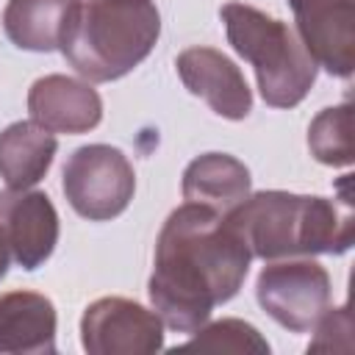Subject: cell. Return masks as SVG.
I'll list each match as a JSON object with an SVG mask.
<instances>
[{
  "mask_svg": "<svg viewBox=\"0 0 355 355\" xmlns=\"http://www.w3.org/2000/svg\"><path fill=\"white\" fill-rule=\"evenodd\" d=\"M250 250L225 214L200 205H178L155 241L147 294L164 327L194 333L216 305L230 302L250 272Z\"/></svg>",
  "mask_w": 355,
  "mask_h": 355,
  "instance_id": "6da1fadb",
  "label": "cell"
},
{
  "mask_svg": "<svg viewBox=\"0 0 355 355\" xmlns=\"http://www.w3.org/2000/svg\"><path fill=\"white\" fill-rule=\"evenodd\" d=\"M252 258H311L341 255L352 247L355 216L352 200H327L319 194L294 191H255L225 214Z\"/></svg>",
  "mask_w": 355,
  "mask_h": 355,
  "instance_id": "7a4b0ae2",
  "label": "cell"
},
{
  "mask_svg": "<svg viewBox=\"0 0 355 355\" xmlns=\"http://www.w3.org/2000/svg\"><path fill=\"white\" fill-rule=\"evenodd\" d=\"M158 36L161 11L153 0H80L58 50L89 83H108L133 72Z\"/></svg>",
  "mask_w": 355,
  "mask_h": 355,
  "instance_id": "3957f363",
  "label": "cell"
},
{
  "mask_svg": "<svg viewBox=\"0 0 355 355\" xmlns=\"http://www.w3.org/2000/svg\"><path fill=\"white\" fill-rule=\"evenodd\" d=\"M219 17L233 50L255 69L263 103L272 108L300 105L316 83V61L308 55L297 31L244 3H225Z\"/></svg>",
  "mask_w": 355,
  "mask_h": 355,
  "instance_id": "277c9868",
  "label": "cell"
},
{
  "mask_svg": "<svg viewBox=\"0 0 355 355\" xmlns=\"http://www.w3.org/2000/svg\"><path fill=\"white\" fill-rule=\"evenodd\" d=\"M61 189L75 214L89 222H108L130 205L136 172L119 147L83 144L67 158Z\"/></svg>",
  "mask_w": 355,
  "mask_h": 355,
  "instance_id": "5b68a950",
  "label": "cell"
},
{
  "mask_svg": "<svg viewBox=\"0 0 355 355\" xmlns=\"http://www.w3.org/2000/svg\"><path fill=\"white\" fill-rule=\"evenodd\" d=\"M330 275L313 258L269 261L255 280V300L266 316L291 333L313 330L330 305Z\"/></svg>",
  "mask_w": 355,
  "mask_h": 355,
  "instance_id": "8992f818",
  "label": "cell"
},
{
  "mask_svg": "<svg viewBox=\"0 0 355 355\" xmlns=\"http://www.w3.org/2000/svg\"><path fill=\"white\" fill-rule=\"evenodd\" d=\"M80 344L89 355H150L164 349V322L133 300L100 297L80 316Z\"/></svg>",
  "mask_w": 355,
  "mask_h": 355,
  "instance_id": "52a82bcc",
  "label": "cell"
},
{
  "mask_svg": "<svg viewBox=\"0 0 355 355\" xmlns=\"http://www.w3.org/2000/svg\"><path fill=\"white\" fill-rule=\"evenodd\" d=\"M308 55L333 78L355 72V0H288Z\"/></svg>",
  "mask_w": 355,
  "mask_h": 355,
  "instance_id": "ba28073f",
  "label": "cell"
},
{
  "mask_svg": "<svg viewBox=\"0 0 355 355\" xmlns=\"http://www.w3.org/2000/svg\"><path fill=\"white\" fill-rule=\"evenodd\" d=\"M0 230L11 261L25 272L44 266L58 244V211L44 191H0Z\"/></svg>",
  "mask_w": 355,
  "mask_h": 355,
  "instance_id": "9c48e42d",
  "label": "cell"
},
{
  "mask_svg": "<svg viewBox=\"0 0 355 355\" xmlns=\"http://www.w3.org/2000/svg\"><path fill=\"white\" fill-rule=\"evenodd\" d=\"M183 86L208 103V108L225 119H247L252 111V89L244 72L214 47H189L175 61Z\"/></svg>",
  "mask_w": 355,
  "mask_h": 355,
  "instance_id": "30bf717a",
  "label": "cell"
},
{
  "mask_svg": "<svg viewBox=\"0 0 355 355\" xmlns=\"http://www.w3.org/2000/svg\"><path fill=\"white\" fill-rule=\"evenodd\" d=\"M28 111L50 133H89L103 119V100L89 80L69 75H44L28 89Z\"/></svg>",
  "mask_w": 355,
  "mask_h": 355,
  "instance_id": "8fae6325",
  "label": "cell"
},
{
  "mask_svg": "<svg viewBox=\"0 0 355 355\" xmlns=\"http://www.w3.org/2000/svg\"><path fill=\"white\" fill-rule=\"evenodd\" d=\"M55 305L39 291L0 294V355H53Z\"/></svg>",
  "mask_w": 355,
  "mask_h": 355,
  "instance_id": "7c38bea8",
  "label": "cell"
},
{
  "mask_svg": "<svg viewBox=\"0 0 355 355\" xmlns=\"http://www.w3.org/2000/svg\"><path fill=\"white\" fill-rule=\"evenodd\" d=\"M80 0H8L3 31L8 42L28 53H53L61 47Z\"/></svg>",
  "mask_w": 355,
  "mask_h": 355,
  "instance_id": "4fadbf2b",
  "label": "cell"
},
{
  "mask_svg": "<svg viewBox=\"0 0 355 355\" xmlns=\"http://www.w3.org/2000/svg\"><path fill=\"white\" fill-rule=\"evenodd\" d=\"M250 186H252L250 169L227 153L197 155L183 169V183H180L186 202H200L219 214L236 208L250 194Z\"/></svg>",
  "mask_w": 355,
  "mask_h": 355,
  "instance_id": "5bb4252c",
  "label": "cell"
},
{
  "mask_svg": "<svg viewBox=\"0 0 355 355\" xmlns=\"http://www.w3.org/2000/svg\"><path fill=\"white\" fill-rule=\"evenodd\" d=\"M58 141L50 130L31 122H11L0 130V178L8 189H33L53 166Z\"/></svg>",
  "mask_w": 355,
  "mask_h": 355,
  "instance_id": "9a60e30c",
  "label": "cell"
},
{
  "mask_svg": "<svg viewBox=\"0 0 355 355\" xmlns=\"http://www.w3.org/2000/svg\"><path fill=\"white\" fill-rule=\"evenodd\" d=\"M308 150L324 166H352V103L322 108L308 125Z\"/></svg>",
  "mask_w": 355,
  "mask_h": 355,
  "instance_id": "2e32d148",
  "label": "cell"
},
{
  "mask_svg": "<svg viewBox=\"0 0 355 355\" xmlns=\"http://www.w3.org/2000/svg\"><path fill=\"white\" fill-rule=\"evenodd\" d=\"M186 349H208V352H255L269 355V341L244 319H219L211 324H200L194 336L183 344Z\"/></svg>",
  "mask_w": 355,
  "mask_h": 355,
  "instance_id": "e0dca14e",
  "label": "cell"
},
{
  "mask_svg": "<svg viewBox=\"0 0 355 355\" xmlns=\"http://www.w3.org/2000/svg\"><path fill=\"white\" fill-rule=\"evenodd\" d=\"M316 336L308 344V352H349L352 349V313L349 305L324 308L313 324Z\"/></svg>",
  "mask_w": 355,
  "mask_h": 355,
  "instance_id": "ac0fdd59",
  "label": "cell"
},
{
  "mask_svg": "<svg viewBox=\"0 0 355 355\" xmlns=\"http://www.w3.org/2000/svg\"><path fill=\"white\" fill-rule=\"evenodd\" d=\"M8 266H11V252H8V244H6L3 230H0V280L8 275Z\"/></svg>",
  "mask_w": 355,
  "mask_h": 355,
  "instance_id": "d6986e66",
  "label": "cell"
}]
</instances>
